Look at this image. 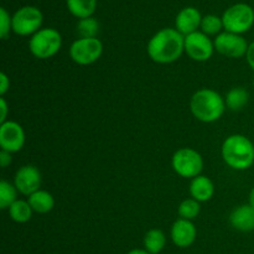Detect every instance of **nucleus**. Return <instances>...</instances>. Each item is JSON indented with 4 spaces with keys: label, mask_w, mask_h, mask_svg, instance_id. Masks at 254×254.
<instances>
[{
    "label": "nucleus",
    "mask_w": 254,
    "mask_h": 254,
    "mask_svg": "<svg viewBox=\"0 0 254 254\" xmlns=\"http://www.w3.org/2000/svg\"><path fill=\"white\" fill-rule=\"evenodd\" d=\"M14 185L21 195L29 197L41 186V174L34 165H24L16 171L14 178Z\"/></svg>",
    "instance_id": "nucleus-12"
},
{
    "label": "nucleus",
    "mask_w": 254,
    "mask_h": 254,
    "mask_svg": "<svg viewBox=\"0 0 254 254\" xmlns=\"http://www.w3.org/2000/svg\"><path fill=\"white\" fill-rule=\"evenodd\" d=\"M200 211H201L200 202L196 201L195 198L190 197V198H186V200H184L183 202L180 203L178 212H179V216H180V218L192 221L197 217Z\"/></svg>",
    "instance_id": "nucleus-24"
},
{
    "label": "nucleus",
    "mask_w": 254,
    "mask_h": 254,
    "mask_svg": "<svg viewBox=\"0 0 254 254\" xmlns=\"http://www.w3.org/2000/svg\"><path fill=\"white\" fill-rule=\"evenodd\" d=\"M128 254H150V253L146 252L145 250H133V251H130Z\"/></svg>",
    "instance_id": "nucleus-32"
},
{
    "label": "nucleus",
    "mask_w": 254,
    "mask_h": 254,
    "mask_svg": "<svg viewBox=\"0 0 254 254\" xmlns=\"http://www.w3.org/2000/svg\"><path fill=\"white\" fill-rule=\"evenodd\" d=\"M222 29V17H218L217 15L212 14L206 15V16L202 17V21H201V31L207 35V36H210V35H220Z\"/></svg>",
    "instance_id": "nucleus-25"
},
{
    "label": "nucleus",
    "mask_w": 254,
    "mask_h": 254,
    "mask_svg": "<svg viewBox=\"0 0 254 254\" xmlns=\"http://www.w3.org/2000/svg\"><path fill=\"white\" fill-rule=\"evenodd\" d=\"M230 223L235 230L241 232L254 231V208L250 205L236 207L230 215Z\"/></svg>",
    "instance_id": "nucleus-15"
},
{
    "label": "nucleus",
    "mask_w": 254,
    "mask_h": 254,
    "mask_svg": "<svg viewBox=\"0 0 254 254\" xmlns=\"http://www.w3.org/2000/svg\"><path fill=\"white\" fill-rule=\"evenodd\" d=\"M25 145V131L19 123L6 121L0 124V148L1 150L14 154Z\"/></svg>",
    "instance_id": "nucleus-11"
},
{
    "label": "nucleus",
    "mask_w": 254,
    "mask_h": 254,
    "mask_svg": "<svg viewBox=\"0 0 254 254\" xmlns=\"http://www.w3.org/2000/svg\"><path fill=\"white\" fill-rule=\"evenodd\" d=\"M171 165L179 176L184 179H193L202 173L203 159L195 149L181 148L174 153Z\"/></svg>",
    "instance_id": "nucleus-6"
},
{
    "label": "nucleus",
    "mask_w": 254,
    "mask_h": 254,
    "mask_svg": "<svg viewBox=\"0 0 254 254\" xmlns=\"http://www.w3.org/2000/svg\"><path fill=\"white\" fill-rule=\"evenodd\" d=\"M201 21L202 16L196 7H185L176 16L175 29L184 36H188L192 32L198 31V27H201Z\"/></svg>",
    "instance_id": "nucleus-14"
},
{
    "label": "nucleus",
    "mask_w": 254,
    "mask_h": 254,
    "mask_svg": "<svg viewBox=\"0 0 254 254\" xmlns=\"http://www.w3.org/2000/svg\"><path fill=\"white\" fill-rule=\"evenodd\" d=\"M10 30H12V17H10L9 12L1 7L0 9V37L6 40L10 35Z\"/></svg>",
    "instance_id": "nucleus-26"
},
{
    "label": "nucleus",
    "mask_w": 254,
    "mask_h": 254,
    "mask_svg": "<svg viewBox=\"0 0 254 254\" xmlns=\"http://www.w3.org/2000/svg\"><path fill=\"white\" fill-rule=\"evenodd\" d=\"M12 31L20 36H29L41 30L42 12L35 6H22L12 15Z\"/></svg>",
    "instance_id": "nucleus-8"
},
{
    "label": "nucleus",
    "mask_w": 254,
    "mask_h": 254,
    "mask_svg": "<svg viewBox=\"0 0 254 254\" xmlns=\"http://www.w3.org/2000/svg\"><path fill=\"white\" fill-rule=\"evenodd\" d=\"M215 44V50L221 54L222 56L228 57V59H241L247 54V50L250 44L247 40L238 34H232V32L223 31L216 36L213 40Z\"/></svg>",
    "instance_id": "nucleus-9"
},
{
    "label": "nucleus",
    "mask_w": 254,
    "mask_h": 254,
    "mask_svg": "<svg viewBox=\"0 0 254 254\" xmlns=\"http://www.w3.org/2000/svg\"><path fill=\"white\" fill-rule=\"evenodd\" d=\"M10 89V78L5 72L0 73V96L4 97Z\"/></svg>",
    "instance_id": "nucleus-27"
},
{
    "label": "nucleus",
    "mask_w": 254,
    "mask_h": 254,
    "mask_svg": "<svg viewBox=\"0 0 254 254\" xmlns=\"http://www.w3.org/2000/svg\"><path fill=\"white\" fill-rule=\"evenodd\" d=\"M221 154L223 161L233 170H247L254 164V144L242 134L227 136L221 148Z\"/></svg>",
    "instance_id": "nucleus-2"
},
{
    "label": "nucleus",
    "mask_w": 254,
    "mask_h": 254,
    "mask_svg": "<svg viewBox=\"0 0 254 254\" xmlns=\"http://www.w3.org/2000/svg\"><path fill=\"white\" fill-rule=\"evenodd\" d=\"M246 60H247L248 66L254 71V41L251 42L248 46L247 54H246Z\"/></svg>",
    "instance_id": "nucleus-30"
},
{
    "label": "nucleus",
    "mask_w": 254,
    "mask_h": 254,
    "mask_svg": "<svg viewBox=\"0 0 254 254\" xmlns=\"http://www.w3.org/2000/svg\"><path fill=\"white\" fill-rule=\"evenodd\" d=\"M171 241L179 248H188L193 245L197 237V230L192 221L178 218L171 226Z\"/></svg>",
    "instance_id": "nucleus-13"
},
{
    "label": "nucleus",
    "mask_w": 254,
    "mask_h": 254,
    "mask_svg": "<svg viewBox=\"0 0 254 254\" xmlns=\"http://www.w3.org/2000/svg\"><path fill=\"white\" fill-rule=\"evenodd\" d=\"M7 114H9V106H7L4 97H1L0 98V124L7 121Z\"/></svg>",
    "instance_id": "nucleus-28"
},
{
    "label": "nucleus",
    "mask_w": 254,
    "mask_h": 254,
    "mask_svg": "<svg viewBox=\"0 0 254 254\" xmlns=\"http://www.w3.org/2000/svg\"><path fill=\"white\" fill-rule=\"evenodd\" d=\"M222 22L225 31L242 35L253 26L254 10L248 4H235L223 12Z\"/></svg>",
    "instance_id": "nucleus-5"
},
{
    "label": "nucleus",
    "mask_w": 254,
    "mask_h": 254,
    "mask_svg": "<svg viewBox=\"0 0 254 254\" xmlns=\"http://www.w3.org/2000/svg\"><path fill=\"white\" fill-rule=\"evenodd\" d=\"M7 210H9L10 218L16 223L29 222L32 217V212H34L29 201L19 200V198Z\"/></svg>",
    "instance_id": "nucleus-21"
},
{
    "label": "nucleus",
    "mask_w": 254,
    "mask_h": 254,
    "mask_svg": "<svg viewBox=\"0 0 254 254\" xmlns=\"http://www.w3.org/2000/svg\"><path fill=\"white\" fill-rule=\"evenodd\" d=\"M226 109L225 98L211 88H201L190 99V111L197 121L213 123L223 116Z\"/></svg>",
    "instance_id": "nucleus-3"
},
{
    "label": "nucleus",
    "mask_w": 254,
    "mask_h": 254,
    "mask_svg": "<svg viewBox=\"0 0 254 254\" xmlns=\"http://www.w3.org/2000/svg\"><path fill=\"white\" fill-rule=\"evenodd\" d=\"M166 245V236L165 233L158 228L148 231L144 237V247L146 252L150 254H158L164 250Z\"/></svg>",
    "instance_id": "nucleus-20"
},
{
    "label": "nucleus",
    "mask_w": 254,
    "mask_h": 254,
    "mask_svg": "<svg viewBox=\"0 0 254 254\" xmlns=\"http://www.w3.org/2000/svg\"><path fill=\"white\" fill-rule=\"evenodd\" d=\"M213 52L215 44L202 31H196L185 36V54L193 61H208L212 57Z\"/></svg>",
    "instance_id": "nucleus-10"
},
{
    "label": "nucleus",
    "mask_w": 254,
    "mask_h": 254,
    "mask_svg": "<svg viewBox=\"0 0 254 254\" xmlns=\"http://www.w3.org/2000/svg\"><path fill=\"white\" fill-rule=\"evenodd\" d=\"M248 101H250V93L243 87H233L225 97L226 108L233 112L242 111L248 104Z\"/></svg>",
    "instance_id": "nucleus-18"
},
{
    "label": "nucleus",
    "mask_w": 254,
    "mask_h": 254,
    "mask_svg": "<svg viewBox=\"0 0 254 254\" xmlns=\"http://www.w3.org/2000/svg\"><path fill=\"white\" fill-rule=\"evenodd\" d=\"M11 160H12L11 153L5 150L0 151V166H1V168H6V166H9L10 164H11Z\"/></svg>",
    "instance_id": "nucleus-29"
},
{
    "label": "nucleus",
    "mask_w": 254,
    "mask_h": 254,
    "mask_svg": "<svg viewBox=\"0 0 254 254\" xmlns=\"http://www.w3.org/2000/svg\"><path fill=\"white\" fill-rule=\"evenodd\" d=\"M17 189L9 181H0V208L6 210L17 200Z\"/></svg>",
    "instance_id": "nucleus-22"
},
{
    "label": "nucleus",
    "mask_w": 254,
    "mask_h": 254,
    "mask_svg": "<svg viewBox=\"0 0 254 254\" xmlns=\"http://www.w3.org/2000/svg\"><path fill=\"white\" fill-rule=\"evenodd\" d=\"M99 31V24L94 17L81 19L77 24V32L81 39H94Z\"/></svg>",
    "instance_id": "nucleus-23"
},
{
    "label": "nucleus",
    "mask_w": 254,
    "mask_h": 254,
    "mask_svg": "<svg viewBox=\"0 0 254 254\" xmlns=\"http://www.w3.org/2000/svg\"><path fill=\"white\" fill-rule=\"evenodd\" d=\"M67 9L73 16L81 19L91 17L97 6V0H66Z\"/></svg>",
    "instance_id": "nucleus-19"
},
{
    "label": "nucleus",
    "mask_w": 254,
    "mask_h": 254,
    "mask_svg": "<svg viewBox=\"0 0 254 254\" xmlns=\"http://www.w3.org/2000/svg\"><path fill=\"white\" fill-rule=\"evenodd\" d=\"M146 51L156 64H173L185 52V36L176 29H161L149 40Z\"/></svg>",
    "instance_id": "nucleus-1"
},
{
    "label": "nucleus",
    "mask_w": 254,
    "mask_h": 254,
    "mask_svg": "<svg viewBox=\"0 0 254 254\" xmlns=\"http://www.w3.org/2000/svg\"><path fill=\"white\" fill-rule=\"evenodd\" d=\"M248 205H250L251 207L254 208V188L251 190V192H250V197H248Z\"/></svg>",
    "instance_id": "nucleus-31"
},
{
    "label": "nucleus",
    "mask_w": 254,
    "mask_h": 254,
    "mask_svg": "<svg viewBox=\"0 0 254 254\" xmlns=\"http://www.w3.org/2000/svg\"><path fill=\"white\" fill-rule=\"evenodd\" d=\"M62 46V36L56 29L46 27L41 29L31 36L29 41V49L32 56L40 60H47L54 57Z\"/></svg>",
    "instance_id": "nucleus-4"
},
{
    "label": "nucleus",
    "mask_w": 254,
    "mask_h": 254,
    "mask_svg": "<svg viewBox=\"0 0 254 254\" xmlns=\"http://www.w3.org/2000/svg\"><path fill=\"white\" fill-rule=\"evenodd\" d=\"M27 201H29L32 211L36 213H40V215L49 213L55 206L54 196L49 191L41 190V189L37 190L36 192L32 193V195H30L27 197Z\"/></svg>",
    "instance_id": "nucleus-17"
},
{
    "label": "nucleus",
    "mask_w": 254,
    "mask_h": 254,
    "mask_svg": "<svg viewBox=\"0 0 254 254\" xmlns=\"http://www.w3.org/2000/svg\"><path fill=\"white\" fill-rule=\"evenodd\" d=\"M190 195L198 202H207L215 195V185L212 180L205 175H198L191 179L190 183Z\"/></svg>",
    "instance_id": "nucleus-16"
},
{
    "label": "nucleus",
    "mask_w": 254,
    "mask_h": 254,
    "mask_svg": "<svg viewBox=\"0 0 254 254\" xmlns=\"http://www.w3.org/2000/svg\"><path fill=\"white\" fill-rule=\"evenodd\" d=\"M253 88H254V78H253Z\"/></svg>",
    "instance_id": "nucleus-33"
},
{
    "label": "nucleus",
    "mask_w": 254,
    "mask_h": 254,
    "mask_svg": "<svg viewBox=\"0 0 254 254\" xmlns=\"http://www.w3.org/2000/svg\"><path fill=\"white\" fill-rule=\"evenodd\" d=\"M103 44L99 39H78L69 47V57L79 66H88L101 59Z\"/></svg>",
    "instance_id": "nucleus-7"
}]
</instances>
